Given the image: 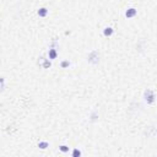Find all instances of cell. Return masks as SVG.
I'll use <instances>...</instances> for the list:
<instances>
[{
    "label": "cell",
    "mask_w": 157,
    "mask_h": 157,
    "mask_svg": "<svg viewBox=\"0 0 157 157\" xmlns=\"http://www.w3.org/2000/svg\"><path fill=\"white\" fill-rule=\"evenodd\" d=\"M59 150L64 152V153H66V152H69V147L66 145H62V146H59Z\"/></svg>",
    "instance_id": "cell-7"
},
{
    "label": "cell",
    "mask_w": 157,
    "mask_h": 157,
    "mask_svg": "<svg viewBox=\"0 0 157 157\" xmlns=\"http://www.w3.org/2000/svg\"><path fill=\"white\" fill-rule=\"evenodd\" d=\"M136 14H137L136 9H134V7H130V9H128V10H126L125 16H126L128 19H131V17H134V16H135Z\"/></svg>",
    "instance_id": "cell-2"
},
{
    "label": "cell",
    "mask_w": 157,
    "mask_h": 157,
    "mask_svg": "<svg viewBox=\"0 0 157 157\" xmlns=\"http://www.w3.org/2000/svg\"><path fill=\"white\" fill-rule=\"evenodd\" d=\"M73 156H74V157H79V156H81V151H80V150H77V149H75V150L73 151Z\"/></svg>",
    "instance_id": "cell-8"
},
{
    "label": "cell",
    "mask_w": 157,
    "mask_h": 157,
    "mask_svg": "<svg viewBox=\"0 0 157 157\" xmlns=\"http://www.w3.org/2000/svg\"><path fill=\"white\" fill-rule=\"evenodd\" d=\"M48 54H49V59H50V60H53V59H55V58L58 56L56 50H55V49H53V48H52V49H49V53H48Z\"/></svg>",
    "instance_id": "cell-3"
},
{
    "label": "cell",
    "mask_w": 157,
    "mask_h": 157,
    "mask_svg": "<svg viewBox=\"0 0 157 157\" xmlns=\"http://www.w3.org/2000/svg\"><path fill=\"white\" fill-rule=\"evenodd\" d=\"M69 65H70V63H69L68 60H64V62L62 63V68H68Z\"/></svg>",
    "instance_id": "cell-9"
},
{
    "label": "cell",
    "mask_w": 157,
    "mask_h": 157,
    "mask_svg": "<svg viewBox=\"0 0 157 157\" xmlns=\"http://www.w3.org/2000/svg\"><path fill=\"white\" fill-rule=\"evenodd\" d=\"M48 15V10L46 7H41L39 10H38V16H41V17H46Z\"/></svg>",
    "instance_id": "cell-4"
},
{
    "label": "cell",
    "mask_w": 157,
    "mask_h": 157,
    "mask_svg": "<svg viewBox=\"0 0 157 157\" xmlns=\"http://www.w3.org/2000/svg\"><path fill=\"white\" fill-rule=\"evenodd\" d=\"M38 147L42 149V150H46V149L48 147V142L47 141H41V142L38 144Z\"/></svg>",
    "instance_id": "cell-6"
},
{
    "label": "cell",
    "mask_w": 157,
    "mask_h": 157,
    "mask_svg": "<svg viewBox=\"0 0 157 157\" xmlns=\"http://www.w3.org/2000/svg\"><path fill=\"white\" fill-rule=\"evenodd\" d=\"M49 66H50V63H49V62L44 63V68H49Z\"/></svg>",
    "instance_id": "cell-10"
},
{
    "label": "cell",
    "mask_w": 157,
    "mask_h": 157,
    "mask_svg": "<svg viewBox=\"0 0 157 157\" xmlns=\"http://www.w3.org/2000/svg\"><path fill=\"white\" fill-rule=\"evenodd\" d=\"M144 98H145V101L147 103H153L155 102V93H153V91L146 90L145 93H144Z\"/></svg>",
    "instance_id": "cell-1"
},
{
    "label": "cell",
    "mask_w": 157,
    "mask_h": 157,
    "mask_svg": "<svg viewBox=\"0 0 157 157\" xmlns=\"http://www.w3.org/2000/svg\"><path fill=\"white\" fill-rule=\"evenodd\" d=\"M103 34H104L106 37H109V36H112V34H113V28H112V27L104 28V31H103Z\"/></svg>",
    "instance_id": "cell-5"
}]
</instances>
